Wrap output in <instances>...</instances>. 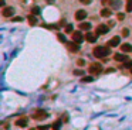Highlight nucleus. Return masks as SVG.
Segmentation results:
<instances>
[{"instance_id":"nucleus-1","label":"nucleus","mask_w":132,"mask_h":130,"mask_svg":"<svg viewBox=\"0 0 132 130\" xmlns=\"http://www.w3.org/2000/svg\"><path fill=\"white\" fill-rule=\"evenodd\" d=\"M109 55V48L108 47H95L94 48V57L97 58H104Z\"/></svg>"},{"instance_id":"nucleus-2","label":"nucleus","mask_w":132,"mask_h":130,"mask_svg":"<svg viewBox=\"0 0 132 130\" xmlns=\"http://www.w3.org/2000/svg\"><path fill=\"white\" fill-rule=\"evenodd\" d=\"M47 116H48V113H47L46 110H43V109H39V110H36V112L33 113V119L43 120V119H46Z\"/></svg>"},{"instance_id":"nucleus-3","label":"nucleus","mask_w":132,"mask_h":130,"mask_svg":"<svg viewBox=\"0 0 132 130\" xmlns=\"http://www.w3.org/2000/svg\"><path fill=\"white\" fill-rule=\"evenodd\" d=\"M89 72H91V74H101V72H102V65L98 64V62L91 64V65H89Z\"/></svg>"},{"instance_id":"nucleus-4","label":"nucleus","mask_w":132,"mask_h":130,"mask_svg":"<svg viewBox=\"0 0 132 130\" xmlns=\"http://www.w3.org/2000/svg\"><path fill=\"white\" fill-rule=\"evenodd\" d=\"M72 40H74V43L81 44L82 40H84V36L81 34V31H74L72 32Z\"/></svg>"},{"instance_id":"nucleus-5","label":"nucleus","mask_w":132,"mask_h":130,"mask_svg":"<svg viewBox=\"0 0 132 130\" xmlns=\"http://www.w3.org/2000/svg\"><path fill=\"white\" fill-rule=\"evenodd\" d=\"M108 30H109V27H108V25L101 24V25H98V27H97L95 34H98V36H101V34H107V32H108Z\"/></svg>"},{"instance_id":"nucleus-6","label":"nucleus","mask_w":132,"mask_h":130,"mask_svg":"<svg viewBox=\"0 0 132 130\" xmlns=\"http://www.w3.org/2000/svg\"><path fill=\"white\" fill-rule=\"evenodd\" d=\"M13 14H14V9L13 7H3V11H2L3 17H11Z\"/></svg>"},{"instance_id":"nucleus-7","label":"nucleus","mask_w":132,"mask_h":130,"mask_svg":"<svg viewBox=\"0 0 132 130\" xmlns=\"http://www.w3.org/2000/svg\"><path fill=\"white\" fill-rule=\"evenodd\" d=\"M85 17H87V11L85 10H78L77 13H75V20H77V21H82Z\"/></svg>"},{"instance_id":"nucleus-8","label":"nucleus","mask_w":132,"mask_h":130,"mask_svg":"<svg viewBox=\"0 0 132 130\" xmlns=\"http://www.w3.org/2000/svg\"><path fill=\"white\" fill-rule=\"evenodd\" d=\"M67 48L71 52H77V51L80 50V44H77V43H68L67 44Z\"/></svg>"},{"instance_id":"nucleus-9","label":"nucleus","mask_w":132,"mask_h":130,"mask_svg":"<svg viewBox=\"0 0 132 130\" xmlns=\"http://www.w3.org/2000/svg\"><path fill=\"white\" fill-rule=\"evenodd\" d=\"M97 36H98V34H94V32H88V34L85 36V40L88 41V43H95V41H97Z\"/></svg>"},{"instance_id":"nucleus-10","label":"nucleus","mask_w":132,"mask_h":130,"mask_svg":"<svg viewBox=\"0 0 132 130\" xmlns=\"http://www.w3.org/2000/svg\"><path fill=\"white\" fill-rule=\"evenodd\" d=\"M27 123H29L27 117H20V119L16 122V124H17L18 127H26V126H27Z\"/></svg>"},{"instance_id":"nucleus-11","label":"nucleus","mask_w":132,"mask_h":130,"mask_svg":"<svg viewBox=\"0 0 132 130\" xmlns=\"http://www.w3.org/2000/svg\"><path fill=\"white\" fill-rule=\"evenodd\" d=\"M114 59H115V61L122 62V61H128V57H126L125 54H115L114 55Z\"/></svg>"},{"instance_id":"nucleus-12","label":"nucleus","mask_w":132,"mask_h":130,"mask_svg":"<svg viewBox=\"0 0 132 130\" xmlns=\"http://www.w3.org/2000/svg\"><path fill=\"white\" fill-rule=\"evenodd\" d=\"M118 44H119V37H114L108 41V47H117Z\"/></svg>"},{"instance_id":"nucleus-13","label":"nucleus","mask_w":132,"mask_h":130,"mask_svg":"<svg viewBox=\"0 0 132 130\" xmlns=\"http://www.w3.org/2000/svg\"><path fill=\"white\" fill-rule=\"evenodd\" d=\"M121 50H122L124 54H128V52H131V51H132V47H131V44H122Z\"/></svg>"},{"instance_id":"nucleus-14","label":"nucleus","mask_w":132,"mask_h":130,"mask_svg":"<svg viewBox=\"0 0 132 130\" xmlns=\"http://www.w3.org/2000/svg\"><path fill=\"white\" fill-rule=\"evenodd\" d=\"M89 27H91V24H89V23H80V30H84V31H87V30H89Z\"/></svg>"},{"instance_id":"nucleus-15","label":"nucleus","mask_w":132,"mask_h":130,"mask_svg":"<svg viewBox=\"0 0 132 130\" xmlns=\"http://www.w3.org/2000/svg\"><path fill=\"white\" fill-rule=\"evenodd\" d=\"M101 16H102V17H109V16H111V10H109V9H102V10H101Z\"/></svg>"},{"instance_id":"nucleus-16","label":"nucleus","mask_w":132,"mask_h":130,"mask_svg":"<svg viewBox=\"0 0 132 130\" xmlns=\"http://www.w3.org/2000/svg\"><path fill=\"white\" fill-rule=\"evenodd\" d=\"M29 23H30L31 25H34V24L37 23V18L34 17V16H29Z\"/></svg>"},{"instance_id":"nucleus-17","label":"nucleus","mask_w":132,"mask_h":130,"mask_svg":"<svg viewBox=\"0 0 132 130\" xmlns=\"http://www.w3.org/2000/svg\"><path fill=\"white\" fill-rule=\"evenodd\" d=\"M112 7L117 10V9H119L121 7V2H112Z\"/></svg>"},{"instance_id":"nucleus-18","label":"nucleus","mask_w":132,"mask_h":130,"mask_svg":"<svg viewBox=\"0 0 132 130\" xmlns=\"http://www.w3.org/2000/svg\"><path fill=\"white\" fill-rule=\"evenodd\" d=\"M126 11H132V0H128L126 3Z\"/></svg>"},{"instance_id":"nucleus-19","label":"nucleus","mask_w":132,"mask_h":130,"mask_svg":"<svg viewBox=\"0 0 132 130\" xmlns=\"http://www.w3.org/2000/svg\"><path fill=\"white\" fill-rule=\"evenodd\" d=\"M124 68H131V69H132V61H125Z\"/></svg>"},{"instance_id":"nucleus-20","label":"nucleus","mask_w":132,"mask_h":130,"mask_svg":"<svg viewBox=\"0 0 132 130\" xmlns=\"http://www.w3.org/2000/svg\"><path fill=\"white\" fill-rule=\"evenodd\" d=\"M60 126H61V122H60V120H57V122H55V123L53 124V129L57 130V129H60Z\"/></svg>"},{"instance_id":"nucleus-21","label":"nucleus","mask_w":132,"mask_h":130,"mask_svg":"<svg viewBox=\"0 0 132 130\" xmlns=\"http://www.w3.org/2000/svg\"><path fill=\"white\" fill-rule=\"evenodd\" d=\"M92 81V76H84L82 78V82H91Z\"/></svg>"},{"instance_id":"nucleus-22","label":"nucleus","mask_w":132,"mask_h":130,"mask_svg":"<svg viewBox=\"0 0 132 130\" xmlns=\"http://www.w3.org/2000/svg\"><path fill=\"white\" fill-rule=\"evenodd\" d=\"M65 32H72V25L71 24L65 25Z\"/></svg>"},{"instance_id":"nucleus-23","label":"nucleus","mask_w":132,"mask_h":130,"mask_svg":"<svg viewBox=\"0 0 132 130\" xmlns=\"http://www.w3.org/2000/svg\"><path fill=\"white\" fill-rule=\"evenodd\" d=\"M122 36H124V37L129 36V30L128 28H124V30H122Z\"/></svg>"},{"instance_id":"nucleus-24","label":"nucleus","mask_w":132,"mask_h":130,"mask_svg":"<svg viewBox=\"0 0 132 130\" xmlns=\"http://www.w3.org/2000/svg\"><path fill=\"white\" fill-rule=\"evenodd\" d=\"M101 3L107 6V4H112V0H101Z\"/></svg>"},{"instance_id":"nucleus-25","label":"nucleus","mask_w":132,"mask_h":130,"mask_svg":"<svg viewBox=\"0 0 132 130\" xmlns=\"http://www.w3.org/2000/svg\"><path fill=\"white\" fill-rule=\"evenodd\" d=\"M57 37H58V40H60V41H61V43H64V41H65V37H64V36H63V34H58V36H57Z\"/></svg>"},{"instance_id":"nucleus-26","label":"nucleus","mask_w":132,"mask_h":130,"mask_svg":"<svg viewBox=\"0 0 132 130\" xmlns=\"http://www.w3.org/2000/svg\"><path fill=\"white\" fill-rule=\"evenodd\" d=\"M82 74H84V72H82L81 69H75V71H74V75H82Z\"/></svg>"},{"instance_id":"nucleus-27","label":"nucleus","mask_w":132,"mask_h":130,"mask_svg":"<svg viewBox=\"0 0 132 130\" xmlns=\"http://www.w3.org/2000/svg\"><path fill=\"white\" fill-rule=\"evenodd\" d=\"M77 64H78L80 67H82V65H85V61H84V59H78V61H77Z\"/></svg>"},{"instance_id":"nucleus-28","label":"nucleus","mask_w":132,"mask_h":130,"mask_svg":"<svg viewBox=\"0 0 132 130\" xmlns=\"http://www.w3.org/2000/svg\"><path fill=\"white\" fill-rule=\"evenodd\" d=\"M31 11H33V14H37V13H39L40 10H39V7H33V10H31Z\"/></svg>"},{"instance_id":"nucleus-29","label":"nucleus","mask_w":132,"mask_h":130,"mask_svg":"<svg viewBox=\"0 0 132 130\" xmlns=\"http://www.w3.org/2000/svg\"><path fill=\"white\" fill-rule=\"evenodd\" d=\"M124 17H125V16L122 14V13H119V14H118V20H124Z\"/></svg>"},{"instance_id":"nucleus-30","label":"nucleus","mask_w":132,"mask_h":130,"mask_svg":"<svg viewBox=\"0 0 132 130\" xmlns=\"http://www.w3.org/2000/svg\"><path fill=\"white\" fill-rule=\"evenodd\" d=\"M39 130H48V126H40Z\"/></svg>"},{"instance_id":"nucleus-31","label":"nucleus","mask_w":132,"mask_h":130,"mask_svg":"<svg viewBox=\"0 0 132 130\" xmlns=\"http://www.w3.org/2000/svg\"><path fill=\"white\" fill-rule=\"evenodd\" d=\"M80 2H81L82 4H88L89 2H91V0H80Z\"/></svg>"},{"instance_id":"nucleus-32","label":"nucleus","mask_w":132,"mask_h":130,"mask_svg":"<svg viewBox=\"0 0 132 130\" xmlns=\"http://www.w3.org/2000/svg\"><path fill=\"white\" fill-rule=\"evenodd\" d=\"M0 6H2V7H4V0H0Z\"/></svg>"},{"instance_id":"nucleus-33","label":"nucleus","mask_w":132,"mask_h":130,"mask_svg":"<svg viewBox=\"0 0 132 130\" xmlns=\"http://www.w3.org/2000/svg\"><path fill=\"white\" fill-rule=\"evenodd\" d=\"M30 130H34V129H30Z\"/></svg>"},{"instance_id":"nucleus-34","label":"nucleus","mask_w":132,"mask_h":130,"mask_svg":"<svg viewBox=\"0 0 132 130\" xmlns=\"http://www.w3.org/2000/svg\"><path fill=\"white\" fill-rule=\"evenodd\" d=\"M131 72H132V69H131Z\"/></svg>"}]
</instances>
